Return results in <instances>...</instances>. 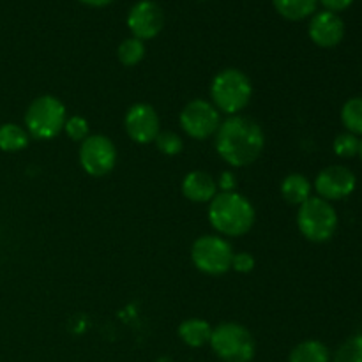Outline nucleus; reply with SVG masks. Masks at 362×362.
I'll list each match as a JSON object with an SVG mask.
<instances>
[{
	"mask_svg": "<svg viewBox=\"0 0 362 362\" xmlns=\"http://www.w3.org/2000/svg\"><path fill=\"white\" fill-rule=\"evenodd\" d=\"M281 197L290 205H303L311 198V184L300 173H290L281 182Z\"/></svg>",
	"mask_w": 362,
	"mask_h": 362,
	"instance_id": "nucleus-16",
	"label": "nucleus"
},
{
	"mask_svg": "<svg viewBox=\"0 0 362 362\" xmlns=\"http://www.w3.org/2000/svg\"><path fill=\"white\" fill-rule=\"evenodd\" d=\"M359 156H361V159H362V140H361V145H359Z\"/></svg>",
	"mask_w": 362,
	"mask_h": 362,
	"instance_id": "nucleus-30",
	"label": "nucleus"
},
{
	"mask_svg": "<svg viewBox=\"0 0 362 362\" xmlns=\"http://www.w3.org/2000/svg\"><path fill=\"white\" fill-rule=\"evenodd\" d=\"M67 136L73 141H83L87 140L90 134H88V122L80 115H73L66 120V126H64Z\"/></svg>",
	"mask_w": 362,
	"mask_h": 362,
	"instance_id": "nucleus-25",
	"label": "nucleus"
},
{
	"mask_svg": "<svg viewBox=\"0 0 362 362\" xmlns=\"http://www.w3.org/2000/svg\"><path fill=\"white\" fill-rule=\"evenodd\" d=\"M209 345L223 362H251L257 354L253 334L237 322H225L212 329Z\"/></svg>",
	"mask_w": 362,
	"mask_h": 362,
	"instance_id": "nucleus-4",
	"label": "nucleus"
},
{
	"mask_svg": "<svg viewBox=\"0 0 362 362\" xmlns=\"http://www.w3.org/2000/svg\"><path fill=\"white\" fill-rule=\"evenodd\" d=\"M117 148L105 134H92L81 141L80 165L88 175L105 177L115 168Z\"/></svg>",
	"mask_w": 362,
	"mask_h": 362,
	"instance_id": "nucleus-9",
	"label": "nucleus"
},
{
	"mask_svg": "<svg viewBox=\"0 0 362 362\" xmlns=\"http://www.w3.org/2000/svg\"><path fill=\"white\" fill-rule=\"evenodd\" d=\"M221 126V115L212 103L205 99H194L187 103L180 112V127L187 136L194 140H207L216 134Z\"/></svg>",
	"mask_w": 362,
	"mask_h": 362,
	"instance_id": "nucleus-8",
	"label": "nucleus"
},
{
	"mask_svg": "<svg viewBox=\"0 0 362 362\" xmlns=\"http://www.w3.org/2000/svg\"><path fill=\"white\" fill-rule=\"evenodd\" d=\"M124 127H126L127 136L140 145L152 144L161 133L158 113L147 103H136L127 110L124 117Z\"/></svg>",
	"mask_w": 362,
	"mask_h": 362,
	"instance_id": "nucleus-12",
	"label": "nucleus"
},
{
	"mask_svg": "<svg viewBox=\"0 0 362 362\" xmlns=\"http://www.w3.org/2000/svg\"><path fill=\"white\" fill-rule=\"evenodd\" d=\"M288 362H331V352L318 339H306L293 346Z\"/></svg>",
	"mask_w": 362,
	"mask_h": 362,
	"instance_id": "nucleus-17",
	"label": "nucleus"
},
{
	"mask_svg": "<svg viewBox=\"0 0 362 362\" xmlns=\"http://www.w3.org/2000/svg\"><path fill=\"white\" fill-rule=\"evenodd\" d=\"M179 338L180 341L186 343L191 349H202L211 341L212 327L209 325L207 320L204 318H189L184 320L179 327Z\"/></svg>",
	"mask_w": 362,
	"mask_h": 362,
	"instance_id": "nucleus-15",
	"label": "nucleus"
},
{
	"mask_svg": "<svg viewBox=\"0 0 362 362\" xmlns=\"http://www.w3.org/2000/svg\"><path fill=\"white\" fill-rule=\"evenodd\" d=\"M272 4L283 18L299 21L315 13L318 0H272Z\"/></svg>",
	"mask_w": 362,
	"mask_h": 362,
	"instance_id": "nucleus-18",
	"label": "nucleus"
},
{
	"mask_svg": "<svg viewBox=\"0 0 362 362\" xmlns=\"http://www.w3.org/2000/svg\"><path fill=\"white\" fill-rule=\"evenodd\" d=\"M255 267V258L251 257L250 253H237L233 255V260H232V269L237 272H243V274H246V272H251Z\"/></svg>",
	"mask_w": 362,
	"mask_h": 362,
	"instance_id": "nucleus-26",
	"label": "nucleus"
},
{
	"mask_svg": "<svg viewBox=\"0 0 362 362\" xmlns=\"http://www.w3.org/2000/svg\"><path fill=\"white\" fill-rule=\"evenodd\" d=\"M332 362H362V334H356L343 341L336 350Z\"/></svg>",
	"mask_w": 362,
	"mask_h": 362,
	"instance_id": "nucleus-22",
	"label": "nucleus"
},
{
	"mask_svg": "<svg viewBox=\"0 0 362 362\" xmlns=\"http://www.w3.org/2000/svg\"><path fill=\"white\" fill-rule=\"evenodd\" d=\"M127 27H129L133 37L140 39V41L152 39L165 27V13L154 0H140L129 9Z\"/></svg>",
	"mask_w": 362,
	"mask_h": 362,
	"instance_id": "nucleus-10",
	"label": "nucleus"
},
{
	"mask_svg": "<svg viewBox=\"0 0 362 362\" xmlns=\"http://www.w3.org/2000/svg\"><path fill=\"white\" fill-rule=\"evenodd\" d=\"M265 147V136L257 120L244 115H232L216 131V151L226 165L233 168L250 166Z\"/></svg>",
	"mask_w": 362,
	"mask_h": 362,
	"instance_id": "nucleus-1",
	"label": "nucleus"
},
{
	"mask_svg": "<svg viewBox=\"0 0 362 362\" xmlns=\"http://www.w3.org/2000/svg\"><path fill=\"white\" fill-rule=\"evenodd\" d=\"M209 221L225 237H240L255 225V209L243 194L219 193L209 205Z\"/></svg>",
	"mask_w": 362,
	"mask_h": 362,
	"instance_id": "nucleus-2",
	"label": "nucleus"
},
{
	"mask_svg": "<svg viewBox=\"0 0 362 362\" xmlns=\"http://www.w3.org/2000/svg\"><path fill=\"white\" fill-rule=\"evenodd\" d=\"M219 187L223 189V193H232L235 191V177L232 172H223L219 177Z\"/></svg>",
	"mask_w": 362,
	"mask_h": 362,
	"instance_id": "nucleus-27",
	"label": "nucleus"
},
{
	"mask_svg": "<svg viewBox=\"0 0 362 362\" xmlns=\"http://www.w3.org/2000/svg\"><path fill=\"white\" fill-rule=\"evenodd\" d=\"M359 145H361V140L356 136V134L341 133L336 136L332 148H334V152L339 156V158L349 159L359 154Z\"/></svg>",
	"mask_w": 362,
	"mask_h": 362,
	"instance_id": "nucleus-23",
	"label": "nucleus"
},
{
	"mask_svg": "<svg viewBox=\"0 0 362 362\" xmlns=\"http://www.w3.org/2000/svg\"><path fill=\"white\" fill-rule=\"evenodd\" d=\"M297 226L310 243H327L334 237L338 228V214L327 200L311 197L303 205H299Z\"/></svg>",
	"mask_w": 362,
	"mask_h": 362,
	"instance_id": "nucleus-5",
	"label": "nucleus"
},
{
	"mask_svg": "<svg viewBox=\"0 0 362 362\" xmlns=\"http://www.w3.org/2000/svg\"><path fill=\"white\" fill-rule=\"evenodd\" d=\"M28 133L18 124H2L0 126V151L20 152L28 145Z\"/></svg>",
	"mask_w": 362,
	"mask_h": 362,
	"instance_id": "nucleus-19",
	"label": "nucleus"
},
{
	"mask_svg": "<svg viewBox=\"0 0 362 362\" xmlns=\"http://www.w3.org/2000/svg\"><path fill=\"white\" fill-rule=\"evenodd\" d=\"M154 141L158 145V151L165 156H177L184 147L182 138L177 133H173V131H163V133L158 134Z\"/></svg>",
	"mask_w": 362,
	"mask_h": 362,
	"instance_id": "nucleus-24",
	"label": "nucleus"
},
{
	"mask_svg": "<svg viewBox=\"0 0 362 362\" xmlns=\"http://www.w3.org/2000/svg\"><path fill=\"white\" fill-rule=\"evenodd\" d=\"M233 247L219 235H202L191 247L194 267L209 276H221L232 269Z\"/></svg>",
	"mask_w": 362,
	"mask_h": 362,
	"instance_id": "nucleus-7",
	"label": "nucleus"
},
{
	"mask_svg": "<svg viewBox=\"0 0 362 362\" xmlns=\"http://www.w3.org/2000/svg\"><path fill=\"white\" fill-rule=\"evenodd\" d=\"M117 55H119V60L122 66L133 67L136 64H140L145 57V45L144 41L136 37L124 39L119 45V49H117Z\"/></svg>",
	"mask_w": 362,
	"mask_h": 362,
	"instance_id": "nucleus-21",
	"label": "nucleus"
},
{
	"mask_svg": "<svg viewBox=\"0 0 362 362\" xmlns=\"http://www.w3.org/2000/svg\"><path fill=\"white\" fill-rule=\"evenodd\" d=\"M66 106L53 95L34 99L25 113V127L28 136L35 140H52L66 126Z\"/></svg>",
	"mask_w": 362,
	"mask_h": 362,
	"instance_id": "nucleus-6",
	"label": "nucleus"
},
{
	"mask_svg": "<svg viewBox=\"0 0 362 362\" xmlns=\"http://www.w3.org/2000/svg\"><path fill=\"white\" fill-rule=\"evenodd\" d=\"M311 41L322 48H332L338 46L345 37V23L341 18L331 11H322L315 14L308 28Z\"/></svg>",
	"mask_w": 362,
	"mask_h": 362,
	"instance_id": "nucleus-13",
	"label": "nucleus"
},
{
	"mask_svg": "<svg viewBox=\"0 0 362 362\" xmlns=\"http://www.w3.org/2000/svg\"><path fill=\"white\" fill-rule=\"evenodd\" d=\"M341 122L356 136L362 134V98H350L341 108Z\"/></svg>",
	"mask_w": 362,
	"mask_h": 362,
	"instance_id": "nucleus-20",
	"label": "nucleus"
},
{
	"mask_svg": "<svg viewBox=\"0 0 362 362\" xmlns=\"http://www.w3.org/2000/svg\"><path fill=\"white\" fill-rule=\"evenodd\" d=\"M356 186V173L341 165L327 166L318 173L317 180H315V189H317L318 197L327 202L343 200V198L350 197Z\"/></svg>",
	"mask_w": 362,
	"mask_h": 362,
	"instance_id": "nucleus-11",
	"label": "nucleus"
},
{
	"mask_svg": "<svg viewBox=\"0 0 362 362\" xmlns=\"http://www.w3.org/2000/svg\"><path fill=\"white\" fill-rule=\"evenodd\" d=\"M80 2L87 4V6H92V7H103V6H108V4L113 2V0H80Z\"/></svg>",
	"mask_w": 362,
	"mask_h": 362,
	"instance_id": "nucleus-29",
	"label": "nucleus"
},
{
	"mask_svg": "<svg viewBox=\"0 0 362 362\" xmlns=\"http://www.w3.org/2000/svg\"><path fill=\"white\" fill-rule=\"evenodd\" d=\"M253 87L247 74L240 69L219 71L211 83V98L218 112L228 113V115H237L243 112L251 101Z\"/></svg>",
	"mask_w": 362,
	"mask_h": 362,
	"instance_id": "nucleus-3",
	"label": "nucleus"
},
{
	"mask_svg": "<svg viewBox=\"0 0 362 362\" xmlns=\"http://www.w3.org/2000/svg\"><path fill=\"white\" fill-rule=\"evenodd\" d=\"M182 194L194 204H207L218 194V182L207 172L194 170L182 180Z\"/></svg>",
	"mask_w": 362,
	"mask_h": 362,
	"instance_id": "nucleus-14",
	"label": "nucleus"
},
{
	"mask_svg": "<svg viewBox=\"0 0 362 362\" xmlns=\"http://www.w3.org/2000/svg\"><path fill=\"white\" fill-rule=\"evenodd\" d=\"M320 2L327 7V11L338 13V11H345L346 7L352 6L354 0H320Z\"/></svg>",
	"mask_w": 362,
	"mask_h": 362,
	"instance_id": "nucleus-28",
	"label": "nucleus"
}]
</instances>
